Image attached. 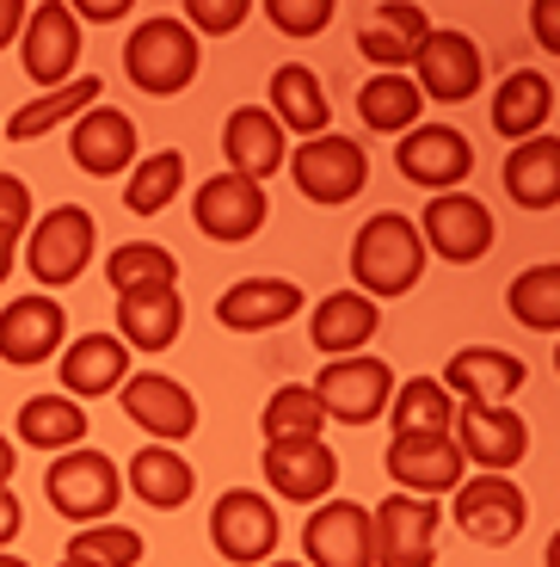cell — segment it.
Instances as JSON below:
<instances>
[{"label": "cell", "instance_id": "cell-1", "mask_svg": "<svg viewBox=\"0 0 560 567\" xmlns=\"http://www.w3.org/2000/svg\"><path fill=\"white\" fill-rule=\"evenodd\" d=\"M425 259L432 254H425L413 216L382 210V216H370V223L357 228V241H351V278H357V290H364L370 302L406 297V290H419Z\"/></svg>", "mask_w": 560, "mask_h": 567}, {"label": "cell", "instance_id": "cell-2", "mask_svg": "<svg viewBox=\"0 0 560 567\" xmlns=\"http://www.w3.org/2000/svg\"><path fill=\"white\" fill-rule=\"evenodd\" d=\"M124 74L142 86V93H155V100H173L185 86L197 81V31L173 13H155L142 19L124 43Z\"/></svg>", "mask_w": 560, "mask_h": 567}, {"label": "cell", "instance_id": "cell-3", "mask_svg": "<svg viewBox=\"0 0 560 567\" xmlns=\"http://www.w3.org/2000/svg\"><path fill=\"white\" fill-rule=\"evenodd\" d=\"M43 494L74 525H105L117 512V499H124V475H117V463L105 451L74 444V451H62L56 463L43 468Z\"/></svg>", "mask_w": 560, "mask_h": 567}, {"label": "cell", "instance_id": "cell-4", "mask_svg": "<svg viewBox=\"0 0 560 567\" xmlns=\"http://www.w3.org/2000/svg\"><path fill=\"white\" fill-rule=\"evenodd\" d=\"M93 210L81 204H56L50 216L31 223V241H25V271L43 284V290H62L74 284L86 266H93Z\"/></svg>", "mask_w": 560, "mask_h": 567}, {"label": "cell", "instance_id": "cell-5", "mask_svg": "<svg viewBox=\"0 0 560 567\" xmlns=\"http://www.w3.org/2000/svg\"><path fill=\"white\" fill-rule=\"evenodd\" d=\"M314 401H321L326 420L339 425H370L388 413V395H394V370L370 352H351V358H333L326 370H314Z\"/></svg>", "mask_w": 560, "mask_h": 567}, {"label": "cell", "instance_id": "cell-6", "mask_svg": "<svg viewBox=\"0 0 560 567\" xmlns=\"http://www.w3.org/2000/svg\"><path fill=\"white\" fill-rule=\"evenodd\" d=\"M456 530L468 543H487V549H505V543H518L523 525H530V499L511 475H463L456 482Z\"/></svg>", "mask_w": 560, "mask_h": 567}, {"label": "cell", "instance_id": "cell-7", "mask_svg": "<svg viewBox=\"0 0 560 567\" xmlns=\"http://www.w3.org/2000/svg\"><path fill=\"white\" fill-rule=\"evenodd\" d=\"M290 173H295V192H302L309 204L339 210V204H351L357 192H364L370 161H364V148H357L351 136L326 130V136H309L302 148H295V155H290Z\"/></svg>", "mask_w": 560, "mask_h": 567}, {"label": "cell", "instance_id": "cell-8", "mask_svg": "<svg viewBox=\"0 0 560 567\" xmlns=\"http://www.w3.org/2000/svg\"><path fill=\"white\" fill-rule=\"evenodd\" d=\"M413 228H419L425 254L449 259V266H475V259H487L492 241H499V223H492V210H487L480 198H468V192H437Z\"/></svg>", "mask_w": 560, "mask_h": 567}, {"label": "cell", "instance_id": "cell-9", "mask_svg": "<svg viewBox=\"0 0 560 567\" xmlns=\"http://www.w3.org/2000/svg\"><path fill=\"white\" fill-rule=\"evenodd\" d=\"M437 525L444 512L425 494H388L370 512V543H376V567H432L437 561Z\"/></svg>", "mask_w": 560, "mask_h": 567}, {"label": "cell", "instance_id": "cell-10", "mask_svg": "<svg viewBox=\"0 0 560 567\" xmlns=\"http://www.w3.org/2000/svg\"><path fill=\"white\" fill-rule=\"evenodd\" d=\"M406 69L419 74V100H437V105H463L480 93V43L468 38V31H449V25H432L425 31V43L413 50V62Z\"/></svg>", "mask_w": 560, "mask_h": 567}, {"label": "cell", "instance_id": "cell-11", "mask_svg": "<svg viewBox=\"0 0 560 567\" xmlns=\"http://www.w3.org/2000/svg\"><path fill=\"white\" fill-rule=\"evenodd\" d=\"M210 543L235 567L271 561V549H278V506L266 494H252V487H228L210 506Z\"/></svg>", "mask_w": 560, "mask_h": 567}, {"label": "cell", "instance_id": "cell-12", "mask_svg": "<svg viewBox=\"0 0 560 567\" xmlns=\"http://www.w3.org/2000/svg\"><path fill=\"white\" fill-rule=\"evenodd\" d=\"M394 167L425 192H463L468 167H475V142L449 124H413L394 142Z\"/></svg>", "mask_w": 560, "mask_h": 567}, {"label": "cell", "instance_id": "cell-13", "mask_svg": "<svg viewBox=\"0 0 560 567\" xmlns=\"http://www.w3.org/2000/svg\"><path fill=\"white\" fill-rule=\"evenodd\" d=\"M388 475L401 482V494H456L463 482V444L449 432H394L388 439Z\"/></svg>", "mask_w": 560, "mask_h": 567}, {"label": "cell", "instance_id": "cell-14", "mask_svg": "<svg viewBox=\"0 0 560 567\" xmlns=\"http://www.w3.org/2000/svg\"><path fill=\"white\" fill-rule=\"evenodd\" d=\"M19 56H25V74L38 86H69L74 81V62H81V19L62 7V0H43L31 7L25 19V38H19Z\"/></svg>", "mask_w": 560, "mask_h": 567}, {"label": "cell", "instance_id": "cell-15", "mask_svg": "<svg viewBox=\"0 0 560 567\" xmlns=\"http://www.w3.org/2000/svg\"><path fill=\"white\" fill-rule=\"evenodd\" d=\"M266 185L240 179V173H216V179L197 185L191 198V223L210 235V241H252L266 228Z\"/></svg>", "mask_w": 560, "mask_h": 567}, {"label": "cell", "instance_id": "cell-16", "mask_svg": "<svg viewBox=\"0 0 560 567\" xmlns=\"http://www.w3.org/2000/svg\"><path fill=\"white\" fill-rule=\"evenodd\" d=\"M117 401H124V413L155 444H179V439H191V432H197L191 389L173 383V377H160V370H129V383L117 389Z\"/></svg>", "mask_w": 560, "mask_h": 567}, {"label": "cell", "instance_id": "cell-17", "mask_svg": "<svg viewBox=\"0 0 560 567\" xmlns=\"http://www.w3.org/2000/svg\"><path fill=\"white\" fill-rule=\"evenodd\" d=\"M302 549H309V567H376L370 512L357 499H321L302 525Z\"/></svg>", "mask_w": 560, "mask_h": 567}, {"label": "cell", "instance_id": "cell-18", "mask_svg": "<svg viewBox=\"0 0 560 567\" xmlns=\"http://www.w3.org/2000/svg\"><path fill=\"white\" fill-rule=\"evenodd\" d=\"M449 439L463 444V463H475L480 475H505L530 451V425L511 408H463L449 420Z\"/></svg>", "mask_w": 560, "mask_h": 567}, {"label": "cell", "instance_id": "cell-19", "mask_svg": "<svg viewBox=\"0 0 560 567\" xmlns=\"http://www.w3.org/2000/svg\"><path fill=\"white\" fill-rule=\"evenodd\" d=\"M69 340V315H62L56 297H19L0 309V364L31 370V364H50Z\"/></svg>", "mask_w": 560, "mask_h": 567}, {"label": "cell", "instance_id": "cell-20", "mask_svg": "<svg viewBox=\"0 0 560 567\" xmlns=\"http://www.w3.org/2000/svg\"><path fill=\"white\" fill-rule=\"evenodd\" d=\"M69 155H74V167L93 173V179H117V173H129L136 167V117L98 100L93 112L74 117Z\"/></svg>", "mask_w": 560, "mask_h": 567}, {"label": "cell", "instance_id": "cell-21", "mask_svg": "<svg viewBox=\"0 0 560 567\" xmlns=\"http://www.w3.org/2000/svg\"><path fill=\"white\" fill-rule=\"evenodd\" d=\"M523 358L499 352V346H463L444 364V389L463 395V408H511V395L523 389Z\"/></svg>", "mask_w": 560, "mask_h": 567}, {"label": "cell", "instance_id": "cell-22", "mask_svg": "<svg viewBox=\"0 0 560 567\" xmlns=\"http://www.w3.org/2000/svg\"><path fill=\"white\" fill-rule=\"evenodd\" d=\"M222 155H228V173L266 185L271 173L290 161V136H283V124L266 105H235L228 124H222Z\"/></svg>", "mask_w": 560, "mask_h": 567}, {"label": "cell", "instance_id": "cell-23", "mask_svg": "<svg viewBox=\"0 0 560 567\" xmlns=\"http://www.w3.org/2000/svg\"><path fill=\"white\" fill-rule=\"evenodd\" d=\"M266 482L271 494L295 499V506H321L339 482V456L326 439H290V444H266Z\"/></svg>", "mask_w": 560, "mask_h": 567}, {"label": "cell", "instance_id": "cell-24", "mask_svg": "<svg viewBox=\"0 0 560 567\" xmlns=\"http://www.w3.org/2000/svg\"><path fill=\"white\" fill-rule=\"evenodd\" d=\"M185 327V297L179 284H148V290H124L117 297V340L129 352H167Z\"/></svg>", "mask_w": 560, "mask_h": 567}, {"label": "cell", "instance_id": "cell-25", "mask_svg": "<svg viewBox=\"0 0 560 567\" xmlns=\"http://www.w3.org/2000/svg\"><path fill=\"white\" fill-rule=\"evenodd\" d=\"M56 377H62V395H74V401L117 395V389L129 383V346L117 340V333H81V340L62 352Z\"/></svg>", "mask_w": 560, "mask_h": 567}, {"label": "cell", "instance_id": "cell-26", "mask_svg": "<svg viewBox=\"0 0 560 567\" xmlns=\"http://www.w3.org/2000/svg\"><path fill=\"white\" fill-rule=\"evenodd\" d=\"M302 315V290L290 278H240L216 297V321L228 333H266V327H283Z\"/></svg>", "mask_w": 560, "mask_h": 567}, {"label": "cell", "instance_id": "cell-27", "mask_svg": "<svg viewBox=\"0 0 560 567\" xmlns=\"http://www.w3.org/2000/svg\"><path fill=\"white\" fill-rule=\"evenodd\" d=\"M548 117H554V81H548L542 69L505 74L499 93H492V130H499L505 142H530L548 130Z\"/></svg>", "mask_w": 560, "mask_h": 567}, {"label": "cell", "instance_id": "cell-28", "mask_svg": "<svg viewBox=\"0 0 560 567\" xmlns=\"http://www.w3.org/2000/svg\"><path fill=\"white\" fill-rule=\"evenodd\" d=\"M376 327H382V309L364 297V290H333V297L314 302L309 340H314V352H326V358H351V352L370 346Z\"/></svg>", "mask_w": 560, "mask_h": 567}, {"label": "cell", "instance_id": "cell-29", "mask_svg": "<svg viewBox=\"0 0 560 567\" xmlns=\"http://www.w3.org/2000/svg\"><path fill=\"white\" fill-rule=\"evenodd\" d=\"M124 487L142 499V506H155V512H179L185 499L197 494V468L185 463L173 444H142L136 456H129L124 468Z\"/></svg>", "mask_w": 560, "mask_h": 567}, {"label": "cell", "instance_id": "cell-30", "mask_svg": "<svg viewBox=\"0 0 560 567\" xmlns=\"http://www.w3.org/2000/svg\"><path fill=\"white\" fill-rule=\"evenodd\" d=\"M505 192H511V204L518 210H554L560 204V142L548 136H530V142H518L511 155H505Z\"/></svg>", "mask_w": 560, "mask_h": 567}, {"label": "cell", "instance_id": "cell-31", "mask_svg": "<svg viewBox=\"0 0 560 567\" xmlns=\"http://www.w3.org/2000/svg\"><path fill=\"white\" fill-rule=\"evenodd\" d=\"M425 31H432V13H425V7L388 0V7H376V19L357 31V50H364V62H376L382 74H401L406 62H413V50L425 43Z\"/></svg>", "mask_w": 560, "mask_h": 567}, {"label": "cell", "instance_id": "cell-32", "mask_svg": "<svg viewBox=\"0 0 560 567\" xmlns=\"http://www.w3.org/2000/svg\"><path fill=\"white\" fill-rule=\"evenodd\" d=\"M271 117L283 124V136H326V124H333V105H326V86L314 81V69H302V62H283L278 74H271Z\"/></svg>", "mask_w": 560, "mask_h": 567}, {"label": "cell", "instance_id": "cell-33", "mask_svg": "<svg viewBox=\"0 0 560 567\" xmlns=\"http://www.w3.org/2000/svg\"><path fill=\"white\" fill-rule=\"evenodd\" d=\"M86 408L74 395H31L25 408H19V444H31V451H74V444H86Z\"/></svg>", "mask_w": 560, "mask_h": 567}, {"label": "cell", "instance_id": "cell-34", "mask_svg": "<svg viewBox=\"0 0 560 567\" xmlns=\"http://www.w3.org/2000/svg\"><path fill=\"white\" fill-rule=\"evenodd\" d=\"M98 105V81L93 74H74L69 86H56V93H43V100H31V105H19L7 124H0V136H13V142H38V136H50L56 124H74L81 112H93Z\"/></svg>", "mask_w": 560, "mask_h": 567}, {"label": "cell", "instance_id": "cell-35", "mask_svg": "<svg viewBox=\"0 0 560 567\" xmlns=\"http://www.w3.org/2000/svg\"><path fill=\"white\" fill-rule=\"evenodd\" d=\"M419 112H425V100H419V86H413V74H370L357 86V117L370 130H382V136H406V130L419 124Z\"/></svg>", "mask_w": 560, "mask_h": 567}, {"label": "cell", "instance_id": "cell-36", "mask_svg": "<svg viewBox=\"0 0 560 567\" xmlns=\"http://www.w3.org/2000/svg\"><path fill=\"white\" fill-rule=\"evenodd\" d=\"M388 413H394V432H449L456 395L437 377H413V383H394Z\"/></svg>", "mask_w": 560, "mask_h": 567}, {"label": "cell", "instance_id": "cell-37", "mask_svg": "<svg viewBox=\"0 0 560 567\" xmlns=\"http://www.w3.org/2000/svg\"><path fill=\"white\" fill-rule=\"evenodd\" d=\"M179 185H185V155H179V148H160V155H148V161L129 167L124 204L136 216H160L173 198H179Z\"/></svg>", "mask_w": 560, "mask_h": 567}, {"label": "cell", "instance_id": "cell-38", "mask_svg": "<svg viewBox=\"0 0 560 567\" xmlns=\"http://www.w3.org/2000/svg\"><path fill=\"white\" fill-rule=\"evenodd\" d=\"M259 425H266V444H290V439H321V401H314L309 383H283L278 395L266 401V413H259Z\"/></svg>", "mask_w": 560, "mask_h": 567}, {"label": "cell", "instance_id": "cell-39", "mask_svg": "<svg viewBox=\"0 0 560 567\" xmlns=\"http://www.w3.org/2000/svg\"><path fill=\"white\" fill-rule=\"evenodd\" d=\"M505 302H511V315H518L530 333H554V327H560V266L518 271L511 290H505Z\"/></svg>", "mask_w": 560, "mask_h": 567}, {"label": "cell", "instance_id": "cell-40", "mask_svg": "<svg viewBox=\"0 0 560 567\" xmlns=\"http://www.w3.org/2000/svg\"><path fill=\"white\" fill-rule=\"evenodd\" d=\"M105 278H112V290L124 297V290L173 284L179 278V259H173L160 241H124V247H112V259H105Z\"/></svg>", "mask_w": 560, "mask_h": 567}, {"label": "cell", "instance_id": "cell-41", "mask_svg": "<svg viewBox=\"0 0 560 567\" xmlns=\"http://www.w3.org/2000/svg\"><path fill=\"white\" fill-rule=\"evenodd\" d=\"M142 530L129 525H81L69 537V555H81V561H98V567H136L142 561Z\"/></svg>", "mask_w": 560, "mask_h": 567}, {"label": "cell", "instance_id": "cell-42", "mask_svg": "<svg viewBox=\"0 0 560 567\" xmlns=\"http://www.w3.org/2000/svg\"><path fill=\"white\" fill-rule=\"evenodd\" d=\"M266 19L290 38H321L333 25V0H266Z\"/></svg>", "mask_w": 560, "mask_h": 567}, {"label": "cell", "instance_id": "cell-43", "mask_svg": "<svg viewBox=\"0 0 560 567\" xmlns=\"http://www.w3.org/2000/svg\"><path fill=\"white\" fill-rule=\"evenodd\" d=\"M19 235H31V185L19 173H0V247L19 254Z\"/></svg>", "mask_w": 560, "mask_h": 567}, {"label": "cell", "instance_id": "cell-44", "mask_svg": "<svg viewBox=\"0 0 560 567\" xmlns=\"http://www.w3.org/2000/svg\"><path fill=\"white\" fill-rule=\"evenodd\" d=\"M247 0H185V25L210 31V38H228V31L247 25Z\"/></svg>", "mask_w": 560, "mask_h": 567}, {"label": "cell", "instance_id": "cell-45", "mask_svg": "<svg viewBox=\"0 0 560 567\" xmlns=\"http://www.w3.org/2000/svg\"><path fill=\"white\" fill-rule=\"evenodd\" d=\"M19 525H25V499L13 494V482H0V549L19 537Z\"/></svg>", "mask_w": 560, "mask_h": 567}, {"label": "cell", "instance_id": "cell-46", "mask_svg": "<svg viewBox=\"0 0 560 567\" xmlns=\"http://www.w3.org/2000/svg\"><path fill=\"white\" fill-rule=\"evenodd\" d=\"M530 19H536V43H542V50H560V13H554V7H548V0H536Z\"/></svg>", "mask_w": 560, "mask_h": 567}, {"label": "cell", "instance_id": "cell-47", "mask_svg": "<svg viewBox=\"0 0 560 567\" xmlns=\"http://www.w3.org/2000/svg\"><path fill=\"white\" fill-rule=\"evenodd\" d=\"M25 19H31L25 0H0V50H7V43L19 38V25H25Z\"/></svg>", "mask_w": 560, "mask_h": 567}, {"label": "cell", "instance_id": "cell-48", "mask_svg": "<svg viewBox=\"0 0 560 567\" xmlns=\"http://www.w3.org/2000/svg\"><path fill=\"white\" fill-rule=\"evenodd\" d=\"M69 13L74 19H124L129 7H124V0H81V7H69Z\"/></svg>", "mask_w": 560, "mask_h": 567}, {"label": "cell", "instance_id": "cell-49", "mask_svg": "<svg viewBox=\"0 0 560 567\" xmlns=\"http://www.w3.org/2000/svg\"><path fill=\"white\" fill-rule=\"evenodd\" d=\"M0 482H13V439L0 432Z\"/></svg>", "mask_w": 560, "mask_h": 567}, {"label": "cell", "instance_id": "cell-50", "mask_svg": "<svg viewBox=\"0 0 560 567\" xmlns=\"http://www.w3.org/2000/svg\"><path fill=\"white\" fill-rule=\"evenodd\" d=\"M7 271H13V254H7V247H0V284H7Z\"/></svg>", "mask_w": 560, "mask_h": 567}, {"label": "cell", "instance_id": "cell-51", "mask_svg": "<svg viewBox=\"0 0 560 567\" xmlns=\"http://www.w3.org/2000/svg\"><path fill=\"white\" fill-rule=\"evenodd\" d=\"M0 567H25V561H19V555H7V549H0Z\"/></svg>", "mask_w": 560, "mask_h": 567}, {"label": "cell", "instance_id": "cell-52", "mask_svg": "<svg viewBox=\"0 0 560 567\" xmlns=\"http://www.w3.org/2000/svg\"><path fill=\"white\" fill-rule=\"evenodd\" d=\"M62 567H98V561H81V555H69V561H62Z\"/></svg>", "mask_w": 560, "mask_h": 567}, {"label": "cell", "instance_id": "cell-53", "mask_svg": "<svg viewBox=\"0 0 560 567\" xmlns=\"http://www.w3.org/2000/svg\"><path fill=\"white\" fill-rule=\"evenodd\" d=\"M266 567H302V561H266Z\"/></svg>", "mask_w": 560, "mask_h": 567}]
</instances>
